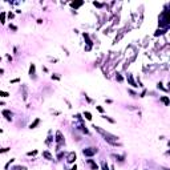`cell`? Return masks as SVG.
<instances>
[{
    "label": "cell",
    "instance_id": "1",
    "mask_svg": "<svg viewBox=\"0 0 170 170\" xmlns=\"http://www.w3.org/2000/svg\"><path fill=\"white\" fill-rule=\"evenodd\" d=\"M93 128H94V130H96L97 133H100V134L104 137V140H105V141L109 143V145H112V146H120V143H118V137H117V136H114V134H112V133L106 132L105 129H102V128H100V126L93 125Z\"/></svg>",
    "mask_w": 170,
    "mask_h": 170
},
{
    "label": "cell",
    "instance_id": "2",
    "mask_svg": "<svg viewBox=\"0 0 170 170\" xmlns=\"http://www.w3.org/2000/svg\"><path fill=\"white\" fill-rule=\"evenodd\" d=\"M169 24H170V19H169V11L165 9V11L161 12L158 17V25H159V29H168L169 28Z\"/></svg>",
    "mask_w": 170,
    "mask_h": 170
},
{
    "label": "cell",
    "instance_id": "3",
    "mask_svg": "<svg viewBox=\"0 0 170 170\" xmlns=\"http://www.w3.org/2000/svg\"><path fill=\"white\" fill-rule=\"evenodd\" d=\"M55 142H56V152H60V148L61 146L65 145V138L63 136V133L60 132V130H57L56 132V138H55Z\"/></svg>",
    "mask_w": 170,
    "mask_h": 170
},
{
    "label": "cell",
    "instance_id": "4",
    "mask_svg": "<svg viewBox=\"0 0 170 170\" xmlns=\"http://www.w3.org/2000/svg\"><path fill=\"white\" fill-rule=\"evenodd\" d=\"M83 37H84L85 42H86V47H85V52H89V51H92L93 41H92V39L89 37V35H88L86 32H83Z\"/></svg>",
    "mask_w": 170,
    "mask_h": 170
},
{
    "label": "cell",
    "instance_id": "5",
    "mask_svg": "<svg viewBox=\"0 0 170 170\" xmlns=\"http://www.w3.org/2000/svg\"><path fill=\"white\" fill-rule=\"evenodd\" d=\"M97 152H99V150H97L96 148H85V149H83V154L85 157H89V158H90V157H93Z\"/></svg>",
    "mask_w": 170,
    "mask_h": 170
},
{
    "label": "cell",
    "instance_id": "6",
    "mask_svg": "<svg viewBox=\"0 0 170 170\" xmlns=\"http://www.w3.org/2000/svg\"><path fill=\"white\" fill-rule=\"evenodd\" d=\"M76 159H77V154L74 152L67 153V163H74Z\"/></svg>",
    "mask_w": 170,
    "mask_h": 170
},
{
    "label": "cell",
    "instance_id": "7",
    "mask_svg": "<svg viewBox=\"0 0 170 170\" xmlns=\"http://www.w3.org/2000/svg\"><path fill=\"white\" fill-rule=\"evenodd\" d=\"M1 114H3V117H4V118L7 120V121H9V122H11V121H12V117H14V113H12L9 109H3V110H1Z\"/></svg>",
    "mask_w": 170,
    "mask_h": 170
},
{
    "label": "cell",
    "instance_id": "8",
    "mask_svg": "<svg viewBox=\"0 0 170 170\" xmlns=\"http://www.w3.org/2000/svg\"><path fill=\"white\" fill-rule=\"evenodd\" d=\"M29 77H31L32 80H36V78H37V76H36V65L35 64L29 65Z\"/></svg>",
    "mask_w": 170,
    "mask_h": 170
},
{
    "label": "cell",
    "instance_id": "9",
    "mask_svg": "<svg viewBox=\"0 0 170 170\" xmlns=\"http://www.w3.org/2000/svg\"><path fill=\"white\" fill-rule=\"evenodd\" d=\"M85 162H86L88 165H89L90 170H99V169H100V168H99V165L96 163V161H94V159H86Z\"/></svg>",
    "mask_w": 170,
    "mask_h": 170
},
{
    "label": "cell",
    "instance_id": "10",
    "mask_svg": "<svg viewBox=\"0 0 170 170\" xmlns=\"http://www.w3.org/2000/svg\"><path fill=\"white\" fill-rule=\"evenodd\" d=\"M126 80H128V83L132 85L133 88H137V86H138V85H137V83L134 81V78H133V76H132L130 73H128V74H126Z\"/></svg>",
    "mask_w": 170,
    "mask_h": 170
},
{
    "label": "cell",
    "instance_id": "11",
    "mask_svg": "<svg viewBox=\"0 0 170 170\" xmlns=\"http://www.w3.org/2000/svg\"><path fill=\"white\" fill-rule=\"evenodd\" d=\"M52 143H53V137H52V130H49V132H48V137H47V140H45V145L51 146Z\"/></svg>",
    "mask_w": 170,
    "mask_h": 170
},
{
    "label": "cell",
    "instance_id": "12",
    "mask_svg": "<svg viewBox=\"0 0 170 170\" xmlns=\"http://www.w3.org/2000/svg\"><path fill=\"white\" fill-rule=\"evenodd\" d=\"M21 89H23V100L27 101V99H28V88H27V85L23 84L21 85Z\"/></svg>",
    "mask_w": 170,
    "mask_h": 170
},
{
    "label": "cell",
    "instance_id": "13",
    "mask_svg": "<svg viewBox=\"0 0 170 170\" xmlns=\"http://www.w3.org/2000/svg\"><path fill=\"white\" fill-rule=\"evenodd\" d=\"M110 157H112V158H116L118 162H124V161H125V154H122V156H120V154H110Z\"/></svg>",
    "mask_w": 170,
    "mask_h": 170
},
{
    "label": "cell",
    "instance_id": "14",
    "mask_svg": "<svg viewBox=\"0 0 170 170\" xmlns=\"http://www.w3.org/2000/svg\"><path fill=\"white\" fill-rule=\"evenodd\" d=\"M71 7L72 8H74V9H77V8H80L81 7V5H84V1H72L71 3Z\"/></svg>",
    "mask_w": 170,
    "mask_h": 170
},
{
    "label": "cell",
    "instance_id": "15",
    "mask_svg": "<svg viewBox=\"0 0 170 170\" xmlns=\"http://www.w3.org/2000/svg\"><path fill=\"white\" fill-rule=\"evenodd\" d=\"M42 157H44L45 159H48V161H53V156L51 154L48 150H45V152H42Z\"/></svg>",
    "mask_w": 170,
    "mask_h": 170
},
{
    "label": "cell",
    "instance_id": "16",
    "mask_svg": "<svg viewBox=\"0 0 170 170\" xmlns=\"http://www.w3.org/2000/svg\"><path fill=\"white\" fill-rule=\"evenodd\" d=\"M5 20H7V12L1 11L0 12V23H1V24H5Z\"/></svg>",
    "mask_w": 170,
    "mask_h": 170
},
{
    "label": "cell",
    "instance_id": "17",
    "mask_svg": "<svg viewBox=\"0 0 170 170\" xmlns=\"http://www.w3.org/2000/svg\"><path fill=\"white\" fill-rule=\"evenodd\" d=\"M159 100H161V102H163V105H165V106H169L170 101H169L168 96H161V97H159Z\"/></svg>",
    "mask_w": 170,
    "mask_h": 170
},
{
    "label": "cell",
    "instance_id": "18",
    "mask_svg": "<svg viewBox=\"0 0 170 170\" xmlns=\"http://www.w3.org/2000/svg\"><path fill=\"white\" fill-rule=\"evenodd\" d=\"M40 122H41V120H40V118H35V121L31 124V125H29V129H36V126H37Z\"/></svg>",
    "mask_w": 170,
    "mask_h": 170
},
{
    "label": "cell",
    "instance_id": "19",
    "mask_svg": "<svg viewBox=\"0 0 170 170\" xmlns=\"http://www.w3.org/2000/svg\"><path fill=\"white\" fill-rule=\"evenodd\" d=\"M77 128H78V129H80V130H81V132H83V133H85V134H89V130L86 129V126H85V125H83V122H81L80 125L77 126Z\"/></svg>",
    "mask_w": 170,
    "mask_h": 170
},
{
    "label": "cell",
    "instance_id": "20",
    "mask_svg": "<svg viewBox=\"0 0 170 170\" xmlns=\"http://www.w3.org/2000/svg\"><path fill=\"white\" fill-rule=\"evenodd\" d=\"M83 116L85 117V120H88V121H92V113H90V112H88V110H85V112L83 113Z\"/></svg>",
    "mask_w": 170,
    "mask_h": 170
},
{
    "label": "cell",
    "instance_id": "21",
    "mask_svg": "<svg viewBox=\"0 0 170 170\" xmlns=\"http://www.w3.org/2000/svg\"><path fill=\"white\" fill-rule=\"evenodd\" d=\"M166 32H168V29H157L154 36H162V35H165Z\"/></svg>",
    "mask_w": 170,
    "mask_h": 170
},
{
    "label": "cell",
    "instance_id": "22",
    "mask_svg": "<svg viewBox=\"0 0 170 170\" xmlns=\"http://www.w3.org/2000/svg\"><path fill=\"white\" fill-rule=\"evenodd\" d=\"M11 170H28L25 166H21V165H16V166H12Z\"/></svg>",
    "mask_w": 170,
    "mask_h": 170
},
{
    "label": "cell",
    "instance_id": "23",
    "mask_svg": "<svg viewBox=\"0 0 170 170\" xmlns=\"http://www.w3.org/2000/svg\"><path fill=\"white\" fill-rule=\"evenodd\" d=\"M101 170H110L109 169V165H108L105 161H101Z\"/></svg>",
    "mask_w": 170,
    "mask_h": 170
},
{
    "label": "cell",
    "instance_id": "24",
    "mask_svg": "<svg viewBox=\"0 0 170 170\" xmlns=\"http://www.w3.org/2000/svg\"><path fill=\"white\" fill-rule=\"evenodd\" d=\"M157 89H161V90H163V92H168V88L163 86L162 83H158V84H157Z\"/></svg>",
    "mask_w": 170,
    "mask_h": 170
},
{
    "label": "cell",
    "instance_id": "25",
    "mask_svg": "<svg viewBox=\"0 0 170 170\" xmlns=\"http://www.w3.org/2000/svg\"><path fill=\"white\" fill-rule=\"evenodd\" d=\"M14 162H15V158H11V159H9V161L7 162V163H5L4 169H5V170H8V169H9V166H11V165H12V163H14Z\"/></svg>",
    "mask_w": 170,
    "mask_h": 170
},
{
    "label": "cell",
    "instance_id": "26",
    "mask_svg": "<svg viewBox=\"0 0 170 170\" xmlns=\"http://www.w3.org/2000/svg\"><path fill=\"white\" fill-rule=\"evenodd\" d=\"M11 94L8 92H5V90H0V97H9Z\"/></svg>",
    "mask_w": 170,
    "mask_h": 170
},
{
    "label": "cell",
    "instance_id": "27",
    "mask_svg": "<svg viewBox=\"0 0 170 170\" xmlns=\"http://www.w3.org/2000/svg\"><path fill=\"white\" fill-rule=\"evenodd\" d=\"M65 154H67V153H65V152H58V153H57V159H58V161H60V159L63 158V157H64Z\"/></svg>",
    "mask_w": 170,
    "mask_h": 170
},
{
    "label": "cell",
    "instance_id": "28",
    "mask_svg": "<svg viewBox=\"0 0 170 170\" xmlns=\"http://www.w3.org/2000/svg\"><path fill=\"white\" fill-rule=\"evenodd\" d=\"M11 148H0V154H3V153H8Z\"/></svg>",
    "mask_w": 170,
    "mask_h": 170
},
{
    "label": "cell",
    "instance_id": "29",
    "mask_svg": "<svg viewBox=\"0 0 170 170\" xmlns=\"http://www.w3.org/2000/svg\"><path fill=\"white\" fill-rule=\"evenodd\" d=\"M93 5H94V7H97V8H102L104 7L102 3H99V1H93Z\"/></svg>",
    "mask_w": 170,
    "mask_h": 170
},
{
    "label": "cell",
    "instance_id": "30",
    "mask_svg": "<svg viewBox=\"0 0 170 170\" xmlns=\"http://www.w3.org/2000/svg\"><path fill=\"white\" fill-rule=\"evenodd\" d=\"M102 118H104V120H108L110 124H114V122H116V121H114L113 118H110V117H108V116H102Z\"/></svg>",
    "mask_w": 170,
    "mask_h": 170
},
{
    "label": "cell",
    "instance_id": "31",
    "mask_svg": "<svg viewBox=\"0 0 170 170\" xmlns=\"http://www.w3.org/2000/svg\"><path fill=\"white\" fill-rule=\"evenodd\" d=\"M37 150H32V152H28L27 153V156H29V157H31V156H36V154H37Z\"/></svg>",
    "mask_w": 170,
    "mask_h": 170
},
{
    "label": "cell",
    "instance_id": "32",
    "mask_svg": "<svg viewBox=\"0 0 170 170\" xmlns=\"http://www.w3.org/2000/svg\"><path fill=\"white\" fill-rule=\"evenodd\" d=\"M74 117H76V120H78V121H80V122H84V118H83V117H81V114H78V113H77Z\"/></svg>",
    "mask_w": 170,
    "mask_h": 170
},
{
    "label": "cell",
    "instance_id": "33",
    "mask_svg": "<svg viewBox=\"0 0 170 170\" xmlns=\"http://www.w3.org/2000/svg\"><path fill=\"white\" fill-rule=\"evenodd\" d=\"M116 78H117V81H120V83H121V81H122V80H124V77H122V76H121V74H120V73H117V74H116Z\"/></svg>",
    "mask_w": 170,
    "mask_h": 170
},
{
    "label": "cell",
    "instance_id": "34",
    "mask_svg": "<svg viewBox=\"0 0 170 170\" xmlns=\"http://www.w3.org/2000/svg\"><path fill=\"white\" fill-rule=\"evenodd\" d=\"M128 92H129L130 94H132V96L133 97H136V96H138V94H137L136 92H134V90H133V89H128Z\"/></svg>",
    "mask_w": 170,
    "mask_h": 170
},
{
    "label": "cell",
    "instance_id": "35",
    "mask_svg": "<svg viewBox=\"0 0 170 170\" xmlns=\"http://www.w3.org/2000/svg\"><path fill=\"white\" fill-rule=\"evenodd\" d=\"M7 17H8V19H14V17H15V14H14V12H8V14H7Z\"/></svg>",
    "mask_w": 170,
    "mask_h": 170
},
{
    "label": "cell",
    "instance_id": "36",
    "mask_svg": "<svg viewBox=\"0 0 170 170\" xmlns=\"http://www.w3.org/2000/svg\"><path fill=\"white\" fill-rule=\"evenodd\" d=\"M52 80L58 81V80H60V76H58V74H52Z\"/></svg>",
    "mask_w": 170,
    "mask_h": 170
},
{
    "label": "cell",
    "instance_id": "37",
    "mask_svg": "<svg viewBox=\"0 0 170 170\" xmlns=\"http://www.w3.org/2000/svg\"><path fill=\"white\" fill-rule=\"evenodd\" d=\"M9 29H12V31H17V27H16V25H14V24H9Z\"/></svg>",
    "mask_w": 170,
    "mask_h": 170
},
{
    "label": "cell",
    "instance_id": "38",
    "mask_svg": "<svg viewBox=\"0 0 170 170\" xmlns=\"http://www.w3.org/2000/svg\"><path fill=\"white\" fill-rule=\"evenodd\" d=\"M96 109H97V110H99V112H100V113H104V108H102V106H100V105H97V106H96Z\"/></svg>",
    "mask_w": 170,
    "mask_h": 170
},
{
    "label": "cell",
    "instance_id": "39",
    "mask_svg": "<svg viewBox=\"0 0 170 170\" xmlns=\"http://www.w3.org/2000/svg\"><path fill=\"white\" fill-rule=\"evenodd\" d=\"M20 83V78H14V80H11V84H17Z\"/></svg>",
    "mask_w": 170,
    "mask_h": 170
},
{
    "label": "cell",
    "instance_id": "40",
    "mask_svg": "<svg viewBox=\"0 0 170 170\" xmlns=\"http://www.w3.org/2000/svg\"><path fill=\"white\" fill-rule=\"evenodd\" d=\"M145 94H146V89H143V90H142V93L140 94V97H145Z\"/></svg>",
    "mask_w": 170,
    "mask_h": 170
},
{
    "label": "cell",
    "instance_id": "41",
    "mask_svg": "<svg viewBox=\"0 0 170 170\" xmlns=\"http://www.w3.org/2000/svg\"><path fill=\"white\" fill-rule=\"evenodd\" d=\"M69 170H77V165H76V163H74V165L72 166V168H71Z\"/></svg>",
    "mask_w": 170,
    "mask_h": 170
},
{
    "label": "cell",
    "instance_id": "42",
    "mask_svg": "<svg viewBox=\"0 0 170 170\" xmlns=\"http://www.w3.org/2000/svg\"><path fill=\"white\" fill-rule=\"evenodd\" d=\"M5 57L8 58V61H12V56H11V55H8V53H7V56H5Z\"/></svg>",
    "mask_w": 170,
    "mask_h": 170
},
{
    "label": "cell",
    "instance_id": "43",
    "mask_svg": "<svg viewBox=\"0 0 170 170\" xmlns=\"http://www.w3.org/2000/svg\"><path fill=\"white\" fill-rule=\"evenodd\" d=\"M85 99H86V101H88V102H92V100H90V99H89V97H88V96H86V94H85Z\"/></svg>",
    "mask_w": 170,
    "mask_h": 170
},
{
    "label": "cell",
    "instance_id": "44",
    "mask_svg": "<svg viewBox=\"0 0 170 170\" xmlns=\"http://www.w3.org/2000/svg\"><path fill=\"white\" fill-rule=\"evenodd\" d=\"M0 74H4V69L3 68H0Z\"/></svg>",
    "mask_w": 170,
    "mask_h": 170
},
{
    "label": "cell",
    "instance_id": "45",
    "mask_svg": "<svg viewBox=\"0 0 170 170\" xmlns=\"http://www.w3.org/2000/svg\"><path fill=\"white\" fill-rule=\"evenodd\" d=\"M159 170H169L168 168H159Z\"/></svg>",
    "mask_w": 170,
    "mask_h": 170
},
{
    "label": "cell",
    "instance_id": "46",
    "mask_svg": "<svg viewBox=\"0 0 170 170\" xmlns=\"http://www.w3.org/2000/svg\"><path fill=\"white\" fill-rule=\"evenodd\" d=\"M4 105V101H0V106H3Z\"/></svg>",
    "mask_w": 170,
    "mask_h": 170
},
{
    "label": "cell",
    "instance_id": "47",
    "mask_svg": "<svg viewBox=\"0 0 170 170\" xmlns=\"http://www.w3.org/2000/svg\"><path fill=\"white\" fill-rule=\"evenodd\" d=\"M1 133H3V129H0V134H1Z\"/></svg>",
    "mask_w": 170,
    "mask_h": 170
},
{
    "label": "cell",
    "instance_id": "48",
    "mask_svg": "<svg viewBox=\"0 0 170 170\" xmlns=\"http://www.w3.org/2000/svg\"><path fill=\"white\" fill-rule=\"evenodd\" d=\"M0 60H1V57H0Z\"/></svg>",
    "mask_w": 170,
    "mask_h": 170
}]
</instances>
